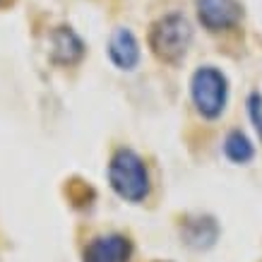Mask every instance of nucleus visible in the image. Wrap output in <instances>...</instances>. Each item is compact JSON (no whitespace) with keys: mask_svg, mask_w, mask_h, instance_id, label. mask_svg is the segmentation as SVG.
Instances as JSON below:
<instances>
[{"mask_svg":"<svg viewBox=\"0 0 262 262\" xmlns=\"http://www.w3.org/2000/svg\"><path fill=\"white\" fill-rule=\"evenodd\" d=\"M192 43V27L181 12L159 17L149 29V48L161 63H181Z\"/></svg>","mask_w":262,"mask_h":262,"instance_id":"1","label":"nucleus"},{"mask_svg":"<svg viewBox=\"0 0 262 262\" xmlns=\"http://www.w3.org/2000/svg\"><path fill=\"white\" fill-rule=\"evenodd\" d=\"M108 183L116 195L127 202H142L149 195V171L140 154L133 149H118L108 164Z\"/></svg>","mask_w":262,"mask_h":262,"instance_id":"2","label":"nucleus"},{"mask_svg":"<svg viewBox=\"0 0 262 262\" xmlns=\"http://www.w3.org/2000/svg\"><path fill=\"white\" fill-rule=\"evenodd\" d=\"M192 103L205 118H219L226 108V96H229V82L222 70L212 65H205L195 70L190 80Z\"/></svg>","mask_w":262,"mask_h":262,"instance_id":"3","label":"nucleus"},{"mask_svg":"<svg viewBox=\"0 0 262 262\" xmlns=\"http://www.w3.org/2000/svg\"><path fill=\"white\" fill-rule=\"evenodd\" d=\"M198 19L207 32H226L233 29L243 17L238 0H195Z\"/></svg>","mask_w":262,"mask_h":262,"instance_id":"4","label":"nucleus"},{"mask_svg":"<svg viewBox=\"0 0 262 262\" xmlns=\"http://www.w3.org/2000/svg\"><path fill=\"white\" fill-rule=\"evenodd\" d=\"M130 255L133 243L120 233L99 236L84 248V262H130Z\"/></svg>","mask_w":262,"mask_h":262,"instance_id":"5","label":"nucleus"},{"mask_svg":"<svg viewBox=\"0 0 262 262\" xmlns=\"http://www.w3.org/2000/svg\"><path fill=\"white\" fill-rule=\"evenodd\" d=\"M181 236L185 241V246H190L192 250H207L219 238V224L205 214L185 216L181 224Z\"/></svg>","mask_w":262,"mask_h":262,"instance_id":"6","label":"nucleus"},{"mask_svg":"<svg viewBox=\"0 0 262 262\" xmlns=\"http://www.w3.org/2000/svg\"><path fill=\"white\" fill-rule=\"evenodd\" d=\"M108 56L120 70H133L140 63V43L127 27H118L108 39Z\"/></svg>","mask_w":262,"mask_h":262,"instance_id":"7","label":"nucleus"},{"mask_svg":"<svg viewBox=\"0 0 262 262\" xmlns=\"http://www.w3.org/2000/svg\"><path fill=\"white\" fill-rule=\"evenodd\" d=\"M84 56V43L70 27H58L53 32V60L60 65H75Z\"/></svg>","mask_w":262,"mask_h":262,"instance_id":"8","label":"nucleus"},{"mask_svg":"<svg viewBox=\"0 0 262 262\" xmlns=\"http://www.w3.org/2000/svg\"><path fill=\"white\" fill-rule=\"evenodd\" d=\"M224 151H226V157H229L233 164H248V161L255 157L253 144H250V140H248L241 130L229 133L226 142H224Z\"/></svg>","mask_w":262,"mask_h":262,"instance_id":"9","label":"nucleus"},{"mask_svg":"<svg viewBox=\"0 0 262 262\" xmlns=\"http://www.w3.org/2000/svg\"><path fill=\"white\" fill-rule=\"evenodd\" d=\"M248 116H250V123H253L255 133L262 140V94H257V92H253V94L248 96Z\"/></svg>","mask_w":262,"mask_h":262,"instance_id":"10","label":"nucleus"}]
</instances>
